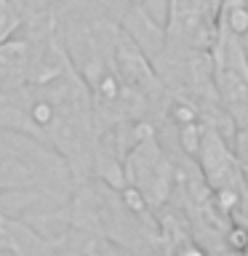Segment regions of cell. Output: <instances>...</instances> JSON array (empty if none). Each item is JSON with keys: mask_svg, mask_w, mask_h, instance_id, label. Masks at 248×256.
<instances>
[{"mask_svg": "<svg viewBox=\"0 0 248 256\" xmlns=\"http://www.w3.org/2000/svg\"><path fill=\"white\" fill-rule=\"evenodd\" d=\"M0 128L56 152L75 182L94 174L99 128L88 86L72 62L54 75L0 94Z\"/></svg>", "mask_w": 248, "mask_h": 256, "instance_id": "obj_1", "label": "cell"}, {"mask_svg": "<svg viewBox=\"0 0 248 256\" xmlns=\"http://www.w3.org/2000/svg\"><path fill=\"white\" fill-rule=\"evenodd\" d=\"M211 78L222 110L238 128H248V51L230 30L216 24L211 46Z\"/></svg>", "mask_w": 248, "mask_h": 256, "instance_id": "obj_2", "label": "cell"}, {"mask_svg": "<svg viewBox=\"0 0 248 256\" xmlns=\"http://www.w3.org/2000/svg\"><path fill=\"white\" fill-rule=\"evenodd\" d=\"M216 8L211 0H166L163 46L184 51H211L216 38Z\"/></svg>", "mask_w": 248, "mask_h": 256, "instance_id": "obj_3", "label": "cell"}, {"mask_svg": "<svg viewBox=\"0 0 248 256\" xmlns=\"http://www.w3.org/2000/svg\"><path fill=\"white\" fill-rule=\"evenodd\" d=\"M48 240H51L56 256H134L123 246H118L115 240L104 238L102 232L80 227V224H70L64 219L48 235Z\"/></svg>", "mask_w": 248, "mask_h": 256, "instance_id": "obj_4", "label": "cell"}, {"mask_svg": "<svg viewBox=\"0 0 248 256\" xmlns=\"http://www.w3.org/2000/svg\"><path fill=\"white\" fill-rule=\"evenodd\" d=\"M24 24V11L19 0H0V46L19 35Z\"/></svg>", "mask_w": 248, "mask_h": 256, "instance_id": "obj_5", "label": "cell"}, {"mask_svg": "<svg viewBox=\"0 0 248 256\" xmlns=\"http://www.w3.org/2000/svg\"><path fill=\"white\" fill-rule=\"evenodd\" d=\"M238 256H248V240H246V246L240 248V254H238Z\"/></svg>", "mask_w": 248, "mask_h": 256, "instance_id": "obj_6", "label": "cell"}]
</instances>
